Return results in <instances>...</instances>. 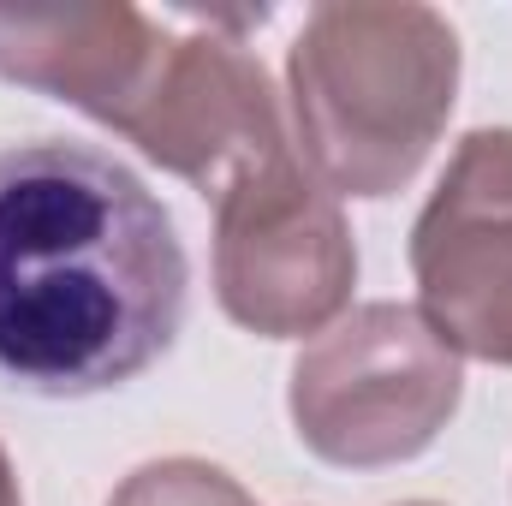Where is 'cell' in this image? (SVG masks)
Masks as SVG:
<instances>
[{
  "instance_id": "6da1fadb",
  "label": "cell",
  "mask_w": 512,
  "mask_h": 506,
  "mask_svg": "<svg viewBox=\"0 0 512 506\" xmlns=\"http://www.w3.org/2000/svg\"><path fill=\"white\" fill-rule=\"evenodd\" d=\"M191 262L161 197L78 137L0 143V387L90 399L185 322Z\"/></svg>"
}]
</instances>
